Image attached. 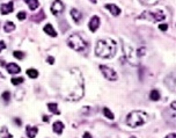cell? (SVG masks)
Wrapping results in <instances>:
<instances>
[{
	"instance_id": "1",
	"label": "cell",
	"mask_w": 176,
	"mask_h": 138,
	"mask_svg": "<svg viewBox=\"0 0 176 138\" xmlns=\"http://www.w3.org/2000/svg\"><path fill=\"white\" fill-rule=\"evenodd\" d=\"M59 94L68 101H79L85 94V84L80 70L71 69L62 78Z\"/></svg>"
},
{
	"instance_id": "12",
	"label": "cell",
	"mask_w": 176,
	"mask_h": 138,
	"mask_svg": "<svg viewBox=\"0 0 176 138\" xmlns=\"http://www.w3.org/2000/svg\"><path fill=\"white\" fill-rule=\"evenodd\" d=\"M6 69H7L8 73H10V74H16V73H20V71H21L19 65H18V64H14V63L7 64V65H6Z\"/></svg>"
},
{
	"instance_id": "38",
	"label": "cell",
	"mask_w": 176,
	"mask_h": 138,
	"mask_svg": "<svg viewBox=\"0 0 176 138\" xmlns=\"http://www.w3.org/2000/svg\"><path fill=\"white\" fill-rule=\"evenodd\" d=\"M89 1H91V2H93V4H96V1H97V0H89Z\"/></svg>"
},
{
	"instance_id": "36",
	"label": "cell",
	"mask_w": 176,
	"mask_h": 138,
	"mask_svg": "<svg viewBox=\"0 0 176 138\" xmlns=\"http://www.w3.org/2000/svg\"><path fill=\"white\" fill-rule=\"evenodd\" d=\"M15 122H16L18 125H21V121H20V119H15Z\"/></svg>"
},
{
	"instance_id": "33",
	"label": "cell",
	"mask_w": 176,
	"mask_h": 138,
	"mask_svg": "<svg viewBox=\"0 0 176 138\" xmlns=\"http://www.w3.org/2000/svg\"><path fill=\"white\" fill-rule=\"evenodd\" d=\"M47 61H48L49 64H51V65H52L53 63H55V58H53V57H48V59H47Z\"/></svg>"
},
{
	"instance_id": "31",
	"label": "cell",
	"mask_w": 176,
	"mask_h": 138,
	"mask_svg": "<svg viewBox=\"0 0 176 138\" xmlns=\"http://www.w3.org/2000/svg\"><path fill=\"white\" fill-rule=\"evenodd\" d=\"M159 29H160V30H162V31H166L167 29H168V26H167L166 23L160 24V26H159Z\"/></svg>"
},
{
	"instance_id": "16",
	"label": "cell",
	"mask_w": 176,
	"mask_h": 138,
	"mask_svg": "<svg viewBox=\"0 0 176 138\" xmlns=\"http://www.w3.org/2000/svg\"><path fill=\"white\" fill-rule=\"evenodd\" d=\"M52 129L56 133L60 135V133L63 132V130H64V124H63L60 121H57V122H55V123H53Z\"/></svg>"
},
{
	"instance_id": "29",
	"label": "cell",
	"mask_w": 176,
	"mask_h": 138,
	"mask_svg": "<svg viewBox=\"0 0 176 138\" xmlns=\"http://www.w3.org/2000/svg\"><path fill=\"white\" fill-rule=\"evenodd\" d=\"M2 99H4L6 102H8V101L10 100V93L8 92V90H6V92L2 93Z\"/></svg>"
},
{
	"instance_id": "30",
	"label": "cell",
	"mask_w": 176,
	"mask_h": 138,
	"mask_svg": "<svg viewBox=\"0 0 176 138\" xmlns=\"http://www.w3.org/2000/svg\"><path fill=\"white\" fill-rule=\"evenodd\" d=\"M136 51H137V56H138V58H139V57H141V56H144V55H145V52H146V49L140 48V49H138V50H136Z\"/></svg>"
},
{
	"instance_id": "4",
	"label": "cell",
	"mask_w": 176,
	"mask_h": 138,
	"mask_svg": "<svg viewBox=\"0 0 176 138\" xmlns=\"http://www.w3.org/2000/svg\"><path fill=\"white\" fill-rule=\"evenodd\" d=\"M122 44H123V52L125 58H126V61L129 63H131L132 65H138V56H137V51L133 49V47L130 43L125 42L124 40H122Z\"/></svg>"
},
{
	"instance_id": "27",
	"label": "cell",
	"mask_w": 176,
	"mask_h": 138,
	"mask_svg": "<svg viewBox=\"0 0 176 138\" xmlns=\"http://www.w3.org/2000/svg\"><path fill=\"white\" fill-rule=\"evenodd\" d=\"M13 56H14L15 58H18V59H23L24 53L22 52V51H14V52H13Z\"/></svg>"
},
{
	"instance_id": "5",
	"label": "cell",
	"mask_w": 176,
	"mask_h": 138,
	"mask_svg": "<svg viewBox=\"0 0 176 138\" xmlns=\"http://www.w3.org/2000/svg\"><path fill=\"white\" fill-rule=\"evenodd\" d=\"M67 44H68V47L72 48L73 50H76V51H85L86 49H87V43L85 42V40L79 36V35H71L70 37L67 38Z\"/></svg>"
},
{
	"instance_id": "28",
	"label": "cell",
	"mask_w": 176,
	"mask_h": 138,
	"mask_svg": "<svg viewBox=\"0 0 176 138\" xmlns=\"http://www.w3.org/2000/svg\"><path fill=\"white\" fill-rule=\"evenodd\" d=\"M16 18L20 20V21H23V20H26V18H27V14H26V12H19L18 13V15H16Z\"/></svg>"
},
{
	"instance_id": "20",
	"label": "cell",
	"mask_w": 176,
	"mask_h": 138,
	"mask_svg": "<svg viewBox=\"0 0 176 138\" xmlns=\"http://www.w3.org/2000/svg\"><path fill=\"white\" fill-rule=\"evenodd\" d=\"M0 137L1 138H13V136L8 132V129L6 128V127H4V128H1V130H0Z\"/></svg>"
},
{
	"instance_id": "17",
	"label": "cell",
	"mask_w": 176,
	"mask_h": 138,
	"mask_svg": "<svg viewBox=\"0 0 176 138\" xmlns=\"http://www.w3.org/2000/svg\"><path fill=\"white\" fill-rule=\"evenodd\" d=\"M24 2L29 6V8L31 10H37V7L39 6V2H38V0H24Z\"/></svg>"
},
{
	"instance_id": "39",
	"label": "cell",
	"mask_w": 176,
	"mask_h": 138,
	"mask_svg": "<svg viewBox=\"0 0 176 138\" xmlns=\"http://www.w3.org/2000/svg\"><path fill=\"white\" fill-rule=\"evenodd\" d=\"M130 138H137V137H133V136H132V137H130Z\"/></svg>"
},
{
	"instance_id": "37",
	"label": "cell",
	"mask_w": 176,
	"mask_h": 138,
	"mask_svg": "<svg viewBox=\"0 0 176 138\" xmlns=\"http://www.w3.org/2000/svg\"><path fill=\"white\" fill-rule=\"evenodd\" d=\"M43 119H44V122H49V117H48V116H43Z\"/></svg>"
},
{
	"instance_id": "2",
	"label": "cell",
	"mask_w": 176,
	"mask_h": 138,
	"mask_svg": "<svg viewBox=\"0 0 176 138\" xmlns=\"http://www.w3.org/2000/svg\"><path fill=\"white\" fill-rule=\"evenodd\" d=\"M117 47L116 42L111 38H102L96 42L95 47V53L97 57L101 58H113L116 55Z\"/></svg>"
},
{
	"instance_id": "14",
	"label": "cell",
	"mask_w": 176,
	"mask_h": 138,
	"mask_svg": "<svg viewBox=\"0 0 176 138\" xmlns=\"http://www.w3.org/2000/svg\"><path fill=\"white\" fill-rule=\"evenodd\" d=\"M26 132H27V136H28L29 138H35L38 132V129L36 128V127H30V125H28V127L26 128Z\"/></svg>"
},
{
	"instance_id": "10",
	"label": "cell",
	"mask_w": 176,
	"mask_h": 138,
	"mask_svg": "<svg viewBox=\"0 0 176 138\" xmlns=\"http://www.w3.org/2000/svg\"><path fill=\"white\" fill-rule=\"evenodd\" d=\"M14 10V5H13V1H10L8 4H4V5L0 6V12H1V14H10L12 13Z\"/></svg>"
},
{
	"instance_id": "8",
	"label": "cell",
	"mask_w": 176,
	"mask_h": 138,
	"mask_svg": "<svg viewBox=\"0 0 176 138\" xmlns=\"http://www.w3.org/2000/svg\"><path fill=\"white\" fill-rule=\"evenodd\" d=\"M64 10V4L60 0H55L51 5V13L53 15H59Z\"/></svg>"
},
{
	"instance_id": "25",
	"label": "cell",
	"mask_w": 176,
	"mask_h": 138,
	"mask_svg": "<svg viewBox=\"0 0 176 138\" xmlns=\"http://www.w3.org/2000/svg\"><path fill=\"white\" fill-rule=\"evenodd\" d=\"M22 82H24V79L22 77H18V78H13V79H12V84H13V85H20V84H22Z\"/></svg>"
},
{
	"instance_id": "21",
	"label": "cell",
	"mask_w": 176,
	"mask_h": 138,
	"mask_svg": "<svg viewBox=\"0 0 176 138\" xmlns=\"http://www.w3.org/2000/svg\"><path fill=\"white\" fill-rule=\"evenodd\" d=\"M27 76H28L29 78H31V79H36L38 77V71L35 70V69H28V70H27Z\"/></svg>"
},
{
	"instance_id": "26",
	"label": "cell",
	"mask_w": 176,
	"mask_h": 138,
	"mask_svg": "<svg viewBox=\"0 0 176 138\" xmlns=\"http://www.w3.org/2000/svg\"><path fill=\"white\" fill-rule=\"evenodd\" d=\"M43 19H44V13H43V12H39L37 15H34L33 16V20L36 21V22H39V21Z\"/></svg>"
},
{
	"instance_id": "24",
	"label": "cell",
	"mask_w": 176,
	"mask_h": 138,
	"mask_svg": "<svg viewBox=\"0 0 176 138\" xmlns=\"http://www.w3.org/2000/svg\"><path fill=\"white\" fill-rule=\"evenodd\" d=\"M103 114H104V116L107 119H115V115L111 113V110H110L109 108H103Z\"/></svg>"
},
{
	"instance_id": "9",
	"label": "cell",
	"mask_w": 176,
	"mask_h": 138,
	"mask_svg": "<svg viewBox=\"0 0 176 138\" xmlns=\"http://www.w3.org/2000/svg\"><path fill=\"white\" fill-rule=\"evenodd\" d=\"M88 27L91 29V31H96L97 28L100 27V18L97 16V15H94V16H92L91 21H89V24H88Z\"/></svg>"
},
{
	"instance_id": "15",
	"label": "cell",
	"mask_w": 176,
	"mask_h": 138,
	"mask_svg": "<svg viewBox=\"0 0 176 138\" xmlns=\"http://www.w3.org/2000/svg\"><path fill=\"white\" fill-rule=\"evenodd\" d=\"M71 16H72V19L74 20V22H76V23H80L81 13L79 12V10H76V8H72L71 10Z\"/></svg>"
},
{
	"instance_id": "6",
	"label": "cell",
	"mask_w": 176,
	"mask_h": 138,
	"mask_svg": "<svg viewBox=\"0 0 176 138\" xmlns=\"http://www.w3.org/2000/svg\"><path fill=\"white\" fill-rule=\"evenodd\" d=\"M140 19H145L152 22H159L162 20L166 19V14L162 12L161 10H145L144 13L140 14L139 16Z\"/></svg>"
},
{
	"instance_id": "7",
	"label": "cell",
	"mask_w": 176,
	"mask_h": 138,
	"mask_svg": "<svg viewBox=\"0 0 176 138\" xmlns=\"http://www.w3.org/2000/svg\"><path fill=\"white\" fill-rule=\"evenodd\" d=\"M100 71L105 79L109 81H116L117 78H118L117 73H116V71H115L114 69L107 66V65H100Z\"/></svg>"
},
{
	"instance_id": "32",
	"label": "cell",
	"mask_w": 176,
	"mask_h": 138,
	"mask_svg": "<svg viewBox=\"0 0 176 138\" xmlns=\"http://www.w3.org/2000/svg\"><path fill=\"white\" fill-rule=\"evenodd\" d=\"M6 49V44L4 41H0V52L2 51V50H5Z\"/></svg>"
},
{
	"instance_id": "19",
	"label": "cell",
	"mask_w": 176,
	"mask_h": 138,
	"mask_svg": "<svg viewBox=\"0 0 176 138\" xmlns=\"http://www.w3.org/2000/svg\"><path fill=\"white\" fill-rule=\"evenodd\" d=\"M14 29H15L14 22H10V21L6 22L5 26H4V30H5V33H10V31H13Z\"/></svg>"
},
{
	"instance_id": "11",
	"label": "cell",
	"mask_w": 176,
	"mask_h": 138,
	"mask_svg": "<svg viewBox=\"0 0 176 138\" xmlns=\"http://www.w3.org/2000/svg\"><path fill=\"white\" fill-rule=\"evenodd\" d=\"M104 8L109 10L114 16H118V15L121 14V8H119L117 5H114V4H107V5L104 6Z\"/></svg>"
},
{
	"instance_id": "3",
	"label": "cell",
	"mask_w": 176,
	"mask_h": 138,
	"mask_svg": "<svg viewBox=\"0 0 176 138\" xmlns=\"http://www.w3.org/2000/svg\"><path fill=\"white\" fill-rule=\"evenodd\" d=\"M146 121H147V115L140 110L131 111L126 116V124L130 128H138L144 123H146Z\"/></svg>"
},
{
	"instance_id": "35",
	"label": "cell",
	"mask_w": 176,
	"mask_h": 138,
	"mask_svg": "<svg viewBox=\"0 0 176 138\" xmlns=\"http://www.w3.org/2000/svg\"><path fill=\"white\" fill-rule=\"evenodd\" d=\"M84 138H93V137H92V135L89 132H85L84 133Z\"/></svg>"
},
{
	"instance_id": "34",
	"label": "cell",
	"mask_w": 176,
	"mask_h": 138,
	"mask_svg": "<svg viewBox=\"0 0 176 138\" xmlns=\"http://www.w3.org/2000/svg\"><path fill=\"white\" fill-rule=\"evenodd\" d=\"M166 138H176V135L174 132L173 133H169V135H167Z\"/></svg>"
},
{
	"instance_id": "13",
	"label": "cell",
	"mask_w": 176,
	"mask_h": 138,
	"mask_svg": "<svg viewBox=\"0 0 176 138\" xmlns=\"http://www.w3.org/2000/svg\"><path fill=\"white\" fill-rule=\"evenodd\" d=\"M43 30H44V33L48 34L49 36H52V37H56L57 36V31L55 30V28L52 27V24H45L44 26V28H43Z\"/></svg>"
},
{
	"instance_id": "22",
	"label": "cell",
	"mask_w": 176,
	"mask_h": 138,
	"mask_svg": "<svg viewBox=\"0 0 176 138\" xmlns=\"http://www.w3.org/2000/svg\"><path fill=\"white\" fill-rule=\"evenodd\" d=\"M149 98H151V100L153 101H159L160 100V93H159L157 90H153L152 92H151V94H149Z\"/></svg>"
},
{
	"instance_id": "18",
	"label": "cell",
	"mask_w": 176,
	"mask_h": 138,
	"mask_svg": "<svg viewBox=\"0 0 176 138\" xmlns=\"http://www.w3.org/2000/svg\"><path fill=\"white\" fill-rule=\"evenodd\" d=\"M48 108L49 110L55 115H59L60 114V111L58 109V105L57 103H48Z\"/></svg>"
},
{
	"instance_id": "23",
	"label": "cell",
	"mask_w": 176,
	"mask_h": 138,
	"mask_svg": "<svg viewBox=\"0 0 176 138\" xmlns=\"http://www.w3.org/2000/svg\"><path fill=\"white\" fill-rule=\"evenodd\" d=\"M139 2H141L143 5L146 6H153V5H157L159 2V0H139Z\"/></svg>"
}]
</instances>
